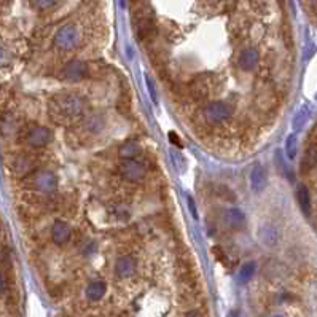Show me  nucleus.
Returning a JSON list of instances; mask_svg holds the SVG:
<instances>
[{"instance_id":"obj_4","label":"nucleus","mask_w":317,"mask_h":317,"mask_svg":"<svg viewBox=\"0 0 317 317\" xmlns=\"http://www.w3.org/2000/svg\"><path fill=\"white\" fill-rule=\"evenodd\" d=\"M32 185L40 193L51 195L57 188V179L50 171H40L32 177Z\"/></svg>"},{"instance_id":"obj_27","label":"nucleus","mask_w":317,"mask_h":317,"mask_svg":"<svg viewBox=\"0 0 317 317\" xmlns=\"http://www.w3.org/2000/svg\"><path fill=\"white\" fill-rule=\"evenodd\" d=\"M228 317H239V312L237 311H231V312L228 314Z\"/></svg>"},{"instance_id":"obj_10","label":"nucleus","mask_w":317,"mask_h":317,"mask_svg":"<svg viewBox=\"0 0 317 317\" xmlns=\"http://www.w3.org/2000/svg\"><path fill=\"white\" fill-rule=\"evenodd\" d=\"M249 180H251V188H252V191H255V193H262V191L268 185L266 171L262 166H255L251 171V177H249Z\"/></svg>"},{"instance_id":"obj_3","label":"nucleus","mask_w":317,"mask_h":317,"mask_svg":"<svg viewBox=\"0 0 317 317\" xmlns=\"http://www.w3.org/2000/svg\"><path fill=\"white\" fill-rule=\"evenodd\" d=\"M204 115L209 123L220 124V123H225L226 120L231 118L233 109L225 102H210V104H207Z\"/></svg>"},{"instance_id":"obj_8","label":"nucleus","mask_w":317,"mask_h":317,"mask_svg":"<svg viewBox=\"0 0 317 317\" xmlns=\"http://www.w3.org/2000/svg\"><path fill=\"white\" fill-rule=\"evenodd\" d=\"M134 271H136V260H134V257L123 255L115 263V273L121 279H126V277L132 276Z\"/></svg>"},{"instance_id":"obj_16","label":"nucleus","mask_w":317,"mask_h":317,"mask_svg":"<svg viewBox=\"0 0 317 317\" xmlns=\"http://www.w3.org/2000/svg\"><path fill=\"white\" fill-rule=\"evenodd\" d=\"M296 199H298L301 210L308 215L311 212V195H309V190L304 185H300L298 190H296Z\"/></svg>"},{"instance_id":"obj_5","label":"nucleus","mask_w":317,"mask_h":317,"mask_svg":"<svg viewBox=\"0 0 317 317\" xmlns=\"http://www.w3.org/2000/svg\"><path fill=\"white\" fill-rule=\"evenodd\" d=\"M120 174L129 182H139L145 176V168L137 160H123L120 165Z\"/></svg>"},{"instance_id":"obj_9","label":"nucleus","mask_w":317,"mask_h":317,"mask_svg":"<svg viewBox=\"0 0 317 317\" xmlns=\"http://www.w3.org/2000/svg\"><path fill=\"white\" fill-rule=\"evenodd\" d=\"M51 237L53 243L57 246H62L65 243H69L70 239V226L67 225L62 220H56L53 223V229H51Z\"/></svg>"},{"instance_id":"obj_18","label":"nucleus","mask_w":317,"mask_h":317,"mask_svg":"<svg viewBox=\"0 0 317 317\" xmlns=\"http://www.w3.org/2000/svg\"><path fill=\"white\" fill-rule=\"evenodd\" d=\"M309 113H311V110H309L308 105H303V107L296 112V115L293 117V121H292V126H293L295 131H301L304 128L306 121H308V118H309Z\"/></svg>"},{"instance_id":"obj_25","label":"nucleus","mask_w":317,"mask_h":317,"mask_svg":"<svg viewBox=\"0 0 317 317\" xmlns=\"http://www.w3.org/2000/svg\"><path fill=\"white\" fill-rule=\"evenodd\" d=\"M7 289V282H5V277L0 274V295H2Z\"/></svg>"},{"instance_id":"obj_12","label":"nucleus","mask_w":317,"mask_h":317,"mask_svg":"<svg viewBox=\"0 0 317 317\" xmlns=\"http://www.w3.org/2000/svg\"><path fill=\"white\" fill-rule=\"evenodd\" d=\"M317 168V145H309L304 151V156L301 160V172L308 174L312 169Z\"/></svg>"},{"instance_id":"obj_11","label":"nucleus","mask_w":317,"mask_h":317,"mask_svg":"<svg viewBox=\"0 0 317 317\" xmlns=\"http://www.w3.org/2000/svg\"><path fill=\"white\" fill-rule=\"evenodd\" d=\"M258 59H260L258 51L255 48H249V50L243 51L241 56H239V67L244 70H254L258 64Z\"/></svg>"},{"instance_id":"obj_17","label":"nucleus","mask_w":317,"mask_h":317,"mask_svg":"<svg viewBox=\"0 0 317 317\" xmlns=\"http://www.w3.org/2000/svg\"><path fill=\"white\" fill-rule=\"evenodd\" d=\"M140 153V148L136 142H124L123 145L120 147V156L123 160H136V156Z\"/></svg>"},{"instance_id":"obj_15","label":"nucleus","mask_w":317,"mask_h":317,"mask_svg":"<svg viewBox=\"0 0 317 317\" xmlns=\"http://www.w3.org/2000/svg\"><path fill=\"white\" fill-rule=\"evenodd\" d=\"M105 290H107V285L102 281H94L91 282L88 287H86V298L91 301H99L102 296L105 295Z\"/></svg>"},{"instance_id":"obj_14","label":"nucleus","mask_w":317,"mask_h":317,"mask_svg":"<svg viewBox=\"0 0 317 317\" xmlns=\"http://www.w3.org/2000/svg\"><path fill=\"white\" fill-rule=\"evenodd\" d=\"M258 236H260L262 244L266 247H274V246H277V243H279V233H277V229L274 226H270V225L263 226Z\"/></svg>"},{"instance_id":"obj_6","label":"nucleus","mask_w":317,"mask_h":317,"mask_svg":"<svg viewBox=\"0 0 317 317\" xmlns=\"http://www.w3.org/2000/svg\"><path fill=\"white\" fill-rule=\"evenodd\" d=\"M61 75L67 82H80L88 75V65L80 59H73L65 64Z\"/></svg>"},{"instance_id":"obj_22","label":"nucleus","mask_w":317,"mask_h":317,"mask_svg":"<svg viewBox=\"0 0 317 317\" xmlns=\"http://www.w3.org/2000/svg\"><path fill=\"white\" fill-rule=\"evenodd\" d=\"M145 83H147V88H148V93H150V98L153 101H156V91H155V85H153L151 78L150 76H145Z\"/></svg>"},{"instance_id":"obj_19","label":"nucleus","mask_w":317,"mask_h":317,"mask_svg":"<svg viewBox=\"0 0 317 317\" xmlns=\"http://www.w3.org/2000/svg\"><path fill=\"white\" fill-rule=\"evenodd\" d=\"M255 270H257V265L254 263V262H249V263H246L243 268H241V271H239V281L241 282H249L254 277V274H255Z\"/></svg>"},{"instance_id":"obj_28","label":"nucleus","mask_w":317,"mask_h":317,"mask_svg":"<svg viewBox=\"0 0 317 317\" xmlns=\"http://www.w3.org/2000/svg\"><path fill=\"white\" fill-rule=\"evenodd\" d=\"M308 2H309L311 5H317V0H308Z\"/></svg>"},{"instance_id":"obj_2","label":"nucleus","mask_w":317,"mask_h":317,"mask_svg":"<svg viewBox=\"0 0 317 317\" xmlns=\"http://www.w3.org/2000/svg\"><path fill=\"white\" fill-rule=\"evenodd\" d=\"M78 42H80V34H78V31H76V27L72 26V24L61 26L53 37L54 46L61 51L73 50V48L78 45Z\"/></svg>"},{"instance_id":"obj_26","label":"nucleus","mask_w":317,"mask_h":317,"mask_svg":"<svg viewBox=\"0 0 317 317\" xmlns=\"http://www.w3.org/2000/svg\"><path fill=\"white\" fill-rule=\"evenodd\" d=\"M185 317H203V314H201L199 311H190Z\"/></svg>"},{"instance_id":"obj_21","label":"nucleus","mask_w":317,"mask_h":317,"mask_svg":"<svg viewBox=\"0 0 317 317\" xmlns=\"http://www.w3.org/2000/svg\"><path fill=\"white\" fill-rule=\"evenodd\" d=\"M31 2L34 5V8H37L38 12H48V10L54 8L59 0H31Z\"/></svg>"},{"instance_id":"obj_23","label":"nucleus","mask_w":317,"mask_h":317,"mask_svg":"<svg viewBox=\"0 0 317 317\" xmlns=\"http://www.w3.org/2000/svg\"><path fill=\"white\" fill-rule=\"evenodd\" d=\"M187 201H188V209H190L191 215H193V218H195V220H198V210H196V204H195L193 198L188 196V198H187Z\"/></svg>"},{"instance_id":"obj_1","label":"nucleus","mask_w":317,"mask_h":317,"mask_svg":"<svg viewBox=\"0 0 317 317\" xmlns=\"http://www.w3.org/2000/svg\"><path fill=\"white\" fill-rule=\"evenodd\" d=\"M85 104L80 96L72 93H59L56 94L50 104L51 118L57 123H67L80 118L83 115Z\"/></svg>"},{"instance_id":"obj_29","label":"nucleus","mask_w":317,"mask_h":317,"mask_svg":"<svg viewBox=\"0 0 317 317\" xmlns=\"http://www.w3.org/2000/svg\"><path fill=\"white\" fill-rule=\"evenodd\" d=\"M315 99H317V94H315Z\"/></svg>"},{"instance_id":"obj_13","label":"nucleus","mask_w":317,"mask_h":317,"mask_svg":"<svg viewBox=\"0 0 317 317\" xmlns=\"http://www.w3.org/2000/svg\"><path fill=\"white\" fill-rule=\"evenodd\" d=\"M225 222H226V225L229 228L239 229V228H243L244 223H246V215L239 209L231 207V209H228L225 212Z\"/></svg>"},{"instance_id":"obj_7","label":"nucleus","mask_w":317,"mask_h":317,"mask_svg":"<svg viewBox=\"0 0 317 317\" xmlns=\"http://www.w3.org/2000/svg\"><path fill=\"white\" fill-rule=\"evenodd\" d=\"M51 139H53L51 131L48 128H45V126H34L31 131L27 132V143L31 147H35V148L46 147L48 143L51 142Z\"/></svg>"},{"instance_id":"obj_20","label":"nucleus","mask_w":317,"mask_h":317,"mask_svg":"<svg viewBox=\"0 0 317 317\" xmlns=\"http://www.w3.org/2000/svg\"><path fill=\"white\" fill-rule=\"evenodd\" d=\"M285 153L289 160H295L296 156V136L295 134H290L289 137L285 139Z\"/></svg>"},{"instance_id":"obj_24","label":"nucleus","mask_w":317,"mask_h":317,"mask_svg":"<svg viewBox=\"0 0 317 317\" xmlns=\"http://www.w3.org/2000/svg\"><path fill=\"white\" fill-rule=\"evenodd\" d=\"M169 139L172 140V143H174V145L182 147V142H180V139L177 137V134H176V132H169Z\"/></svg>"}]
</instances>
